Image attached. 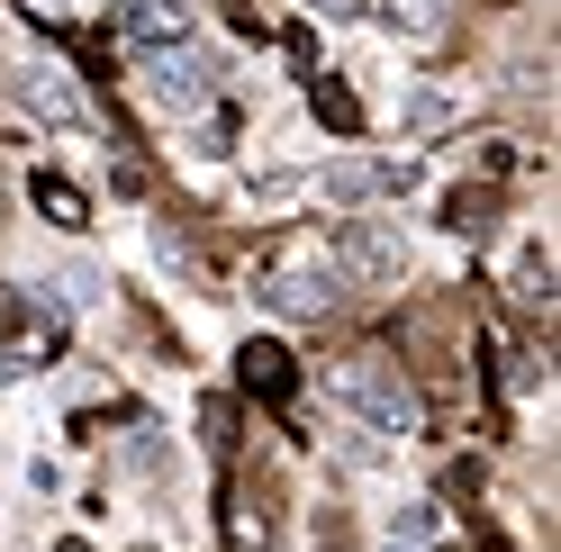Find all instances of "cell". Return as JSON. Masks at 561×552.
I'll return each instance as SVG.
<instances>
[{
	"instance_id": "2",
	"label": "cell",
	"mask_w": 561,
	"mask_h": 552,
	"mask_svg": "<svg viewBox=\"0 0 561 552\" xmlns=\"http://www.w3.org/2000/svg\"><path fill=\"white\" fill-rule=\"evenodd\" d=\"M136 91H146L154 118H199L218 100V64L199 46H163V55H136Z\"/></svg>"
},
{
	"instance_id": "12",
	"label": "cell",
	"mask_w": 561,
	"mask_h": 552,
	"mask_svg": "<svg viewBox=\"0 0 561 552\" xmlns=\"http://www.w3.org/2000/svg\"><path fill=\"white\" fill-rule=\"evenodd\" d=\"M516 299H525V308H552V254H543V245L516 263Z\"/></svg>"
},
{
	"instance_id": "15",
	"label": "cell",
	"mask_w": 561,
	"mask_h": 552,
	"mask_svg": "<svg viewBox=\"0 0 561 552\" xmlns=\"http://www.w3.org/2000/svg\"><path fill=\"white\" fill-rule=\"evenodd\" d=\"M444 118H453V100H444V91H416L408 110H399V127H444Z\"/></svg>"
},
{
	"instance_id": "9",
	"label": "cell",
	"mask_w": 561,
	"mask_h": 552,
	"mask_svg": "<svg viewBox=\"0 0 561 552\" xmlns=\"http://www.w3.org/2000/svg\"><path fill=\"white\" fill-rule=\"evenodd\" d=\"M244 390H254V399H272V407H290V390H299L290 354H280V344H244Z\"/></svg>"
},
{
	"instance_id": "6",
	"label": "cell",
	"mask_w": 561,
	"mask_h": 552,
	"mask_svg": "<svg viewBox=\"0 0 561 552\" xmlns=\"http://www.w3.org/2000/svg\"><path fill=\"white\" fill-rule=\"evenodd\" d=\"M19 110L37 118V127H64V136H73V127H91L82 91L64 82V64H27V73H19Z\"/></svg>"
},
{
	"instance_id": "10",
	"label": "cell",
	"mask_w": 561,
	"mask_h": 552,
	"mask_svg": "<svg viewBox=\"0 0 561 552\" xmlns=\"http://www.w3.org/2000/svg\"><path fill=\"white\" fill-rule=\"evenodd\" d=\"M100 299H110V272H91V263H64L55 272V308H73V318H82V308H100Z\"/></svg>"
},
{
	"instance_id": "1",
	"label": "cell",
	"mask_w": 561,
	"mask_h": 552,
	"mask_svg": "<svg viewBox=\"0 0 561 552\" xmlns=\"http://www.w3.org/2000/svg\"><path fill=\"white\" fill-rule=\"evenodd\" d=\"M335 407H344L354 426L390 435V444H408V435H416V390H408L380 354H363V363H344V371H335Z\"/></svg>"
},
{
	"instance_id": "16",
	"label": "cell",
	"mask_w": 561,
	"mask_h": 552,
	"mask_svg": "<svg viewBox=\"0 0 561 552\" xmlns=\"http://www.w3.org/2000/svg\"><path fill=\"white\" fill-rule=\"evenodd\" d=\"M453 227H462V235H489V199L462 191V199H453Z\"/></svg>"
},
{
	"instance_id": "5",
	"label": "cell",
	"mask_w": 561,
	"mask_h": 552,
	"mask_svg": "<svg viewBox=\"0 0 561 552\" xmlns=\"http://www.w3.org/2000/svg\"><path fill=\"white\" fill-rule=\"evenodd\" d=\"M272 318H299V326H318V318H335V299H344V281H335V263H280L272 281L254 290Z\"/></svg>"
},
{
	"instance_id": "14",
	"label": "cell",
	"mask_w": 561,
	"mask_h": 552,
	"mask_svg": "<svg viewBox=\"0 0 561 552\" xmlns=\"http://www.w3.org/2000/svg\"><path fill=\"white\" fill-rule=\"evenodd\" d=\"M37 199H46V218H55V227H82V191H73V182H55V172H46Z\"/></svg>"
},
{
	"instance_id": "7",
	"label": "cell",
	"mask_w": 561,
	"mask_h": 552,
	"mask_svg": "<svg viewBox=\"0 0 561 552\" xmlns=\"http://www.w3.org/2000/svg\"><path fill=\"white\" fill-rule=\"evenodd\" d=\"M399 182H408L399 163H363V154H344V163H327L308 191H318V199H335V209H363V199H390Z\"/></svg>"
},
{
	"instance_id": "17",
	"label": "cell",
	"mask_w": 561,
	"mask_h": 552,
	"mask_svg": "<svg viewBox=\"0 0 561 552\" xmlns=\"http://www.w3.org/2000/svg\"><path fill=\"white\" fill-rule=\"evenodd\" d=\"M308 19H363V0H308Z\"/></svg>"
},
{
	"instance_id": "18",
	"label": "cell",
	"mask_w": 561,
	"mask_h": 552,
	"mask_svg": "<svg viewBox=\"0 0 561 552\" xmlns=\"http://www.w3.org/2000/svg\"><path fill=\"white\" fill-rule=\"evenodd\" d=\"M46 10H82V0H46Z\"/></svg>"
},
{
	"instance_id": "3",
	"label": "cell",
	"mask_w": 561,
	"mask_h": 552,
	"mask_svg": "<svg viewBox=\"0 0 561 552\" xmlns=\"http://www.w3.org/2000/svg\"><path fill=\"white\" fill-rule=\"evenodd\" d=\"M327 263H335V281H354V290H399L408 281V235L390 218H344Z\"/></svg>"
},
{
	"instance_id": "4",
	"label": "cell",
	"mask_w": 561,
	"mask_h": 552,
	"mask_svg": "<svg viewBox=\"0 0 561 552\" xmlns=\"http://www.w3.org/2000/svg\"><path fill=\"white\" fill-rule=\"evenodd\" d=\"M191 27H199V10H191V0H118V10H110V37H118L127 55L191 46Z\"/></svg>"
},
{
	"instance_id": "19",
	"label": "cell",
	"mask_w": 561,
	"mask_h": 552,
	"mask_svg": "<svg viewBox=\"0 0 561 552\" xmlns=\"http://www.w3.org/2000/svg\"><path fill=\"white\" fill-rule=\"evenodd\" d=\"M55 552H91V543H55Z\"/></svg>"
},
{
	"instance_id": "8",
	"label": "cell",
	"mask_w": 561,
	"mask_h": 552,
	"mask_svg": "<svg viewBox=\"0 0 561 552\" xmlns=\"http://www.w3.org/2000/svg\"><path fill=\"white\" fill-rule=\"evenodd\" d=\"M363 10H380V19H390V37H408V46H435L444 27H453V0H363Z\"/></svg>"
},
{
	"instance_id": "13",
	"label": "cell",
	"mask_w": 561,
	"mask_h": 552,
	"mask_svg": "<svg viewBox=\"0 0 561 552\" xmlns=\"http://www.w3.org/2000/svg\"><path fill=\"white\" fill-rule=\"evenodd\" d=\"M435 543V507H399L390 516V552H426Z\"/></svg>"
},
{
	"instance_id": "11",
	"label": "cell",
	"mask_w": 561,
	"mask_h": 552,
	"mask_svg": "<svg viewBox=\"0 0 561 552\" xmlns=\"http://www.w3.org/2000/svg\"><path fill=\"white\" fill-rule=\"evenodd\" d=\"M318 118H327L335 136H354V127H363V100L344 91V82H318Z\"/></svg>"
}]
</instances>
